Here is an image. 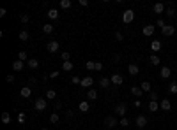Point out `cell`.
Listing matches in <instances>:
<instances>
[{
  "instance_id": "obj_1",
  "label": "cell",
  "mask_w": 177,
  "mask_h": 130,
  "mask_svg": "<svg viewBox=\"0 0 177 130\" xmlns=\"http://www.w3.org/2000/svg\"><path fill=\"white\" fill-rule=\"evenodd\" d=\"M133 19H135V12L131 11V9H126L124 12H122V23H133Z\"/></svg>"
},
{
  "instance_id": "obj_2",
  "label": "cell",
  "mask_w": 177,
  "mask_h": 130,
  "mask_svg": "<svg viewBox=\"0 0 177 130\" xmlns=\"http://www.w3.org/2000/svg\"><path fill=\"white\" fill-rule=\"evenodd\" d=\"M115 113L121 114V116L124 118V114L128 113V104H126V102H119V104L115 106Z\"/></svg>"
},
{
  "instance_id": "obj_3",
  "label": "cell",
  "mask_w": 177,
  "mask_h": 130,
  "mask_svg": "<svg viewBox=\"0 0 177 130\" xmlns=\"http://www.w3.org/2000/svg\"><path fill=\"white\" fill-rule=\"evenodd\" d=\"M46 106H48L46 99H35V102H34V107H35L37 111H44V109H46Z\"/></svg>"
},
{
  "instance_id": "obj_4",
  "label": "cell",
  "mask_w": 177,
  "mask_h": 130,
  "mask_svg": "<svg viewBox=\"0 0 177 130\" xmlns=\"http://www.w3.org/2000/svg\"><path fill=\"white\" fill-rule=\"evenodd\" d=\"M59 48H60V42H57V40H50V42L46 44V49H48L50 53H57Z\"/></svg>"
},
{
  "instance_id": "obj_5",
  "label": "cell",
  "mask_w": 177,
  "mask_h": 130,
  "mask_svg": "<svg viewBox=\"0 0 177 130\" xmlns=\"http://www.w3.org/2000/svg\"><path fill=\"white\" fill-rule=\"evenodd\" d=\"M161 33H163V37H170V35H174V33H176V26L167 25L165 28H161Z\"/></svg>"
},
{
  "instance_id": "obj_6",
  "label": "cell",
  "mask_w": 177,
  "mask_h": 130,
  "mask_svg": "<svg viewBox=\"0 0 177 130\" xmlns=\"http://www.w3.org/2000/svg\"><path fill=\"white\" fill-rule=\"evenodd\" d=\"M154 25H145L144 28H142V33L145 35V37H151V35H154Z\"/></svg>"
},
{
  "instance_id": "obj_7",
  "label": "cell",
  "mask_w": 177,
  "mask_h": 130,
  "mask_svg": "<svg viewBox=\"0 0 177 130\" xmlns=\"http://www.w3.org/2000/svg\"><path fill=\"white\" fill-rule=\"evenodd\" d=\"M110 81H112V85H115V86H121V85L124 83V77H122L121 74H113V76L110 77Z\"/></svg>"
},
{
  "instance_id": "obj_8",
  "label": "cell",
  "mask_w": 177,
  "mask_h": 130,
  "mask_svg": "<svg viewBox=\"0 0 177 130\" xmlns=\"http://www.w3.org/2000/svg\"><path fill=\"white\" fill-rule=\"evenodd\" d=\"M80 85H82V88H89V90H90V86L94 85V79H92L90 76H87V77H83V79H82V83H80Z\"/></svg>"
},
{
  "instance_id": "obj_9",
  "label": "cell",
  "mask_w": 177,
  "mask_h": 130,
  "mask_svg": "<svg viewBox=\"0 0 177 130\" xmlns=\"http://www.w3.org/2000/svg\"><path fill=\"white\" fill-rule=\"evenodd\" d=\"M115 125H117V120H115L113 116H106V118H105V127H106V129H113Z\"/></svg>"
},
{
  "instance_id": "obj_10",
  "label": "cell",
  "mask_w": 177,
  "mask_h": 130,
  "mask_svg": "<svg viewBox=\"0 0 177 130\" xmlns=\"http://www.w3.org/2000/svg\"><path fill=\"white\" fill-rule=\"evenodd\" d=\"M128 72H129V76H138L140 69H138L137 63H129V65H128Z\"/></svg>"
},
{
  "instance_id": "obj_11",
  "label": "cell",
  "mask_w": 177,
  "mask_h": 130,
  "mask_svg": "<svg viewBox=\"0 0 177 130\" xmlns=\"http://www.w3.org/2000/svg\"><path fill=\"white\" fill-rule=\"evenodd\" d=\"M160 109H163V111H170V109H172L170 100H168V99H161V102H160Z\"/></svg>"
},
{
  "instance_id": "obj_12",
  "label": "cell",
  "mask_w": 177,
  "mask_h": 130,
  "mask_svg": "<svg viewBox=\"0 0 177 130\" xmlns=\"http://www.w3.org/2000/svg\"><path fill=\"white\" fill-rule=\"evenodd\" d=\"M135 123H137L138 129H144V127H147V118H145V116H137Z\"/></svg>"
},
{
  "instance_id": "obj_13",
  "label": "cell",
  "mask_w": 177,
  "mask_h": 130,
  "mask_svg": "<svg viewBox=\"0 0 177 130\" xmlns=\"http://www.w3.org/2000/svg\"><path fill=\"white\" fill-rule=\"evenodd\" d=\"M152 11H154V14H163V12H165V4H161V2L154 4Z\"/></svg>"
},
{
  "instance_id": "obj_14",
  "label": "cell",
  "mask_w": 177,
  "mask_h": 130,
  "mask_svg": "<svg viewBox=\"0 0 177 130\" xmlns=\"http://www.w3.org/2000/svg\"><path fill=\"white\" fill-rule=\"evenodd\" d=\"M160 76H161L163 79H168V77L172 76V70H170L168 67H161V70H160Z\"/></svg>"
},
{
  "instance_id": "obj_15",
  "label": "cell",
  "mask_w": 177,
  "mask_h": 130,
  "mask_svg": "<svg viewBox=\"0 0 177 130\" xmlns=\"http://www.w3.org/2000/svg\"><path fill=\"white\" fill-rule=\"evenodd\" d=\"M78 109H80V113H89L90 106H89V102H87V100H82V102L78 104Z\"/></svg>"
},
{
  "instance_id": "obj_16",
  "label": "cell",
  "mask_w": 177,
  "mask_h": 130,
  "mask_svg": "<svg viewBox=\"0 0 177 130\" xmlns=\"http://www.w3.org/2000/svg\"><path fill=\"white\" fill-rule=\"evenodd\" d=\"M27 65H28V69H30V70H35V69L39 67V60H35V58H30V60L27 62Z\"/></svg>"
},
{
  "instance_id": "obj_17",
  "label": "cell",
  "mask_w": 177,
  "mask_h": 130,
  "mask_svg": "<svg viewBox=\"0 0 177 130\" xmlns=\"http://www.w3.org/2000/svg\"><path fill=\"white\" fill-rule=\"evenodd\" d=\"M20 95H21V97H23V99H28V97H30V95H32V90H30V88H28V86H23V88H21V90H20Z\"/></svg>"
},
{
  "instance_id": "obj_18",
  "label": "cell",
  "mask_w": 177,
  "mask_h": 130,
  "mask_svg": "<svg viewBox=\"0 0 177 130\" xmlns=\"http://www.w3.org/2000/svg\"><path fill=\"white\" fill-rule=\"evenodd\" d=\"M160 49H161V42H160V40H152V42H151V51H152V53H158Z\"/></svg>"
},
{
  "instance_id": "obj_19",
  "label": "cell",
  "mask_w": 177,
  "mask_h": 130,
  "mask_svg": "<svg viewBox=\"0 0 177 130\" xmlns=\"http://www.w3.org/2000/svg\"><path fill=\"white\" fill-rule=\"evenodd\" d=\"M12 69H14V70H23V69H25V63H23L21 60H14V62H12Z\"/></svg>"
},
{
  "instance_id": "obj_20",
  "label": "cell",
  "mask_w": 177,
  "mask_h": 130,
  "mask_svg": "<svg viewBox=\"0 0 177 130\" xmlns=\"http://www.w3.org/2000/svg\"><path fill=\"white\" fill-rule=\"evenodd\" d=\"M110 85H112L110 77H101V79H99V86H101V88H105V90H106Z\"/></svg>"
},
{
  "instance_id": "obj_21",
  "label": "cell",
  "mask_w": 177,
  "mask_h": 130,
  "mask_svg": "<svg viewBox=\"0 0 177 130\" xmlns=\"http://www.w3.org/2000/svg\"><path fill=\"white\" fill-rule=\"evenodd\" d=\"M131 93H133L135 97H138V99H140V97L144 95V90H142L140 86H131Z\"/></svg>"
},
{
  "instance_id": "obj_22",
  "label": "cell",
  "mask_w": 177,
  "mask_h": 130,
  "mask_svg": "<svg viewBox=\"0 0 177 130\" xmlns=\"http://www.w3.org/2000/svg\"><path fill=\"white\" fill-rule=\"evenodd\" d=\"M28 37H30V35H28V32H27V30H21V32L18 33V39H20L21 42H27V40H28Z\"/></svg>"
},
{
  "instance_id": "obj_23",
  "label": "cell",
  "mask_w": 177,
  "mask_h": 130,
  "mask_svg": "<svg viewBox=\"0 0 177 130\" xmlns=\"http://www.w3.org/2000/svg\"><path fill=\"white\" fill-rule=\"evenodd\" d=\"M46 16H48V18H50V19H53V21H55V19H57V18H59V11H57V9H50V11H48V14H46Z\"/></svg>"
},
{
  "instance_id": "obj_24",
  "label": "cell",
  "mask_w": 177,
  "mask_h": 130,
  "mask_svg": "<svg viewBox=\"0 0 177 130\" xmlns=\"http://www.w3.org/2000/svg\"><path fill=\"white\" fill-rule=\"evenodd\" d=\"M158 109H160V104H158L156 100H151V102H149V111H151V113H156Z\"/></svg>"
},
{
  "instance_id": "obj_25",
  "label": "cell",
  "mask_w": 177,
  "mask_h": 130,
  "mask_svg": "<svg viewBox=\"0 0 177 130\" xmlns=\"http://www.w3.org/2000/svg\"><path fill=\"white\" fill-rule=\"evenodd\" d=\"M53 30H55V28H53L51 23H46V25L43 26V32H44V33H53Z\"/></svg>"
},
{
  "instance_id": "obj_26",
  "label": "cell",
  "mask_w": 177,
  "mask_h": 130,
  "mask_svg": "<svg viewBox=\"0 0 177 130\" xmlns=\"http://www.w3.org/2000/svg\"><path fill=\"white\" fill-rule=\"evenodd\" d=\"M87 99H90V100H96V99H98V92L90 88V90L87 92Z\"/></svg>"
},
{
  "instance_id": "obj_27",
  "label": "cell",
  "mask_w": 177,
  "mask_h": 130,
  "mask_svg": "<svg viewBox=\"0 0 177 130\" xmlns=\"http://www.w3.org/2000/svg\"><path fill=\"white\" fill-rule=\"evenodd\" d=\"M2 123H4V125H9V123H11V114H9V113H2Z\"/></svg>"
},
{
  "instance_id": "obj_28",
  "label": "cell",
  "mask_w": 177,
  "mask_h": 130,
  "mask_svg": "<svg viewBox=\"0 0 177 130\" xmlns=\"http://www.w3.org/2000/svg\"><path fill=\"white\" fill-rule=\"evenodd\" d=\"M59 120H60V116H59L57 113H51V114H50V123L55 125V123H59Z\"/></svg>"
},
{
  "instance_id": "obj_29",
  "label": "cell",
  "mask_w": 177,
  "mask_h": 130,
  "mask_svg": "<svg viewBox=\"0 0 177 130\" xmlns=\"http://www.w3.org/2000/svg\"><path fill=\"white\" fill-rule=\"evenodd\" d=\"M160 62H161V58H160L158 55H152V56H151V63H152L154 67H156V65H160Z\"/></svg>"
},
{
  "instance_id": "obj_30",
  "label": "cell",
  "mask_w": 177,
  "mask_h": 130,
  "mask_svg": "<svg viewBox=\"0 0 177 130\" xmlns=\"http://www.w3.org/2000/svg\"><path fill=\"white\" fill-rule=\"evenodd\" d=\"M62 70H73V63L71 62H62Z\"/></svg>"
},
{
  "instance_id": "obj_31",
  "label": "cell",
  "mask_w": 177,
  "mask_h": 130,
  "mask_svg": "<svg viewBox=\"0 0 177 130\" xmlns=\"http://www.w3.org/2000/svg\"><path fill=\"white\" fill-rule=\"evenodd\" d=\"M62 9H69L71 7V0H60V4H59Z\"/></svg>"
},
{
  "instance_id": "obj_32",
  "label": "cell",
  "mask_w": 177,
  "mask_h": 130,
  "mask_svg": "<svg viewBox=\"0 0 177 130\" xmlns=\"http://www.w3.org/2000/svg\"><path fill=\"white\" fill-rule=\"evenodd\" d=\"M140 88H142L144 92H151V83H149V81H144V83L140 85Z\"/></svg>"
},
{
  "instance_id": "obj_33",
  "label": "cell",
  "mask_w": 177,
  "mask_h": 130,
  "mask_svg": "<svg viewBox=\"0 0 177 130\" xmlns=\"http://www.w3.org/2000/svg\"><path fill=\"white\" fill-rule=\"evenodd\" d=\"M55 97H57V92H55V90H48V92H46V99H51V100H53Z\"/></svg>"
},
{
  "instance_id": "obj_34",
  "label": "cell",
  "mask_w": 177,
  "mask_h": 130,
  "mask_svg": "<svg viewBox=\"0 0 177 130\" xmlns=\"http://www.w3.org/2000/svg\"><path fill=\"white\" fill-rule=\"evenodd\" d=\"M168 90H170V93H172V95H176V93H177V81L170 83V88H168Z\"/></svg>"
},
{
  "instance_id": "obj_35",
  "label": "cell",
  "mask_w": 177,
  "mask_h": 130,
  "mask_svg": "<svg viewBox=\"0 0 177 130\" xmlns=\"http://www.w3.org/2000/svg\"><path fill=\"white\" fill-rule=\"evenodd\" d=\"M85 67H87V70H96V62H87Z\"/></svg>"
},
{
  "instance_id": "obj_36",
  "label": "cell",
  "mask_w": 177,
  "mask_h": 130,
  "mask_svg": "<svg viewBox=\"0 0 177 130\" xmlns=\"http://www.w3.org/2000/svg\"><path fill=\"white\" fill-rule=\"evenodd\" d=\"M18 60L25 62V60H27V53H25V51H20V53H18ZM27 62H28V60H27Z\"/></svg>"
},
{
  "instance_id": "obj_37",
  "label": "cell",
  "mask_w": 177,
  "mask_h": 130,
  "mask_svg": "<svg viewBox=\"0 0 177 130\" xmlns=\"http://www.w3.org/2000/svg\"><path fill=\"white\" fill-rule=\"evenodd\" d=\"M119 125H121V127H128V125H129V120H128V118L124 116V118H121V121H119Z\"/></svg>"
},
{
  "instance_id": "obj_38",
  "label": "cell",
  "mask_w": 177,
  "mask_h": 130,
  "mask_svg": "<svg viewBox=\"0 0 177 130\" xmlns=\"http://www.w3.org/2000/svg\"><path fill=\"white\" fill-rule=\"evenodd\" d=\"M167 16H168V18H174V16H176V11H174V7H168V9H167Z\"/></svg>"
},
{
  "instance_id": "obj_39",
  "label": "cell",
  "mask_w": 177,
  "mask_h": 130,
  "mask_svg": "<svg viewBox=\"0 0 177 130\" xmlns=\"http://www.w3.org/2000/svg\"><path fill=\"white\" fill-rule=\"evenodd\" d=\"M69 56H71V55H69L67 51H64V53L60 55V58H62V62H69Z\"/></svg>"
},
{
  "instance_id": "obj_40",
  "label": "cell",
  "mask_w": 177,
  "mask_h": 130,
  "mask_svg": "<svg viewBox=\"0 0 177 130\" xmlns=\"http://www.w3.org/2000/svg\"><path fill=\"white\" fill-rule=\"evenodd\" d=\"M28 19H30L28 14H21V16H20V21H21V23H28Z\"/></svg>"
},
{
  "instance_id": "obj_41",
  "label": "cell",
  "mask_w": 177,
  "mask_h": 130,
  "mask_svg": "<svg viewBox=\"0 0 177 130\" xmlns=\"http://www.w3.org/2000/svg\"><path fill=\"white\" fill-rule=\"evenodd\" d=\"M71 83H73V85H80V83H82V79H80L78 76H73V77H71Z\"/></svg>"
},
{
  "instance_id": "obj_42",
  "label": "cell",
  "mask_w": 177,
  "mask_h": 130,
  "mask_svg": "<svg viewBox=\"0 0 177 130\" xmlns=\"http://www.w3.org/2000/svg\"><path fill=\"white\" fill-rule=\"evenodd\" d=\"M25 120H27V114H25V113H20V114H18V121H20V123H23Z\"/></svg>"
},
{
  "instance_id": "obj_43",
  "label": "cell",
  "mask_w": 177,
  "mask_h": 130,
  "mask_svg": "<svg viewBox=\"0 0 177 130\" xmlns=\"http://www.w3.org/2000/svg\"><path fill=\"white\" fill-rule=\"evenodd\" d=\"M156 25H158V26H161V28H165V26H167V23H165V21H163L161 18H160L158 21H156Z\"/></svg>"
},
{
  "instance_id": "obj_44",
  "label": "cell",
  "mask_w": 177,
  "mask_h": 130,
  "mask_svg": "<svg viewBox=\"0 0 177 130\" xmlns=\"http://www.w3.org/2000/svg\"><path fill=\"white\" fill-rule=\"evenodd\" d=\"M115 39H117V40H124V35H122L121 32H115Z\"/></svg>"
},
{
  "instance_id": "obj_45",
  "label": "cell",
  "mask_w": 177,
  "mask_h": 130,
  "mask_svg": "<svg viewBox=\"0 0 177 130\" xmlns=\"http://www.w3.org/2000/svg\"><path fill=\"white\" fill-rule=\"evenodd\" d=\"M59 76H60V72H59V70H53V72L50 74V77H51V79H55V77H59Z\"/></svg>"
},
{
  "instance_id": "obj_46",
  "label": "cell",
  "mask_w": 177,
  "mask_h": 130,
  "mask_svg": "<svg viewBox=\"0 0 177 130\" xmlns=\"http://www.w3.org/2000/svg\"><path fill=\"white\" fill-rule=\"evenodd\" d=\"M133 106H135L137 109H140V107H142V100H140V99H138V100H135V102H133Z\"/></svg>"
},
{
  "instance_id": "obj_47",
  "label": "cell",
  "mask_w": 177,
  "mask_h": 130,
  "mask_svg": "<svg viewBox=\"0 0 177 130\" xmlns=\"http://www.w3.org/2000/svg\"><path fill=\"white\" fill-rule=\"evenodd\" d=\"M78 4H80L82 7H87V5H89V0H78Z\"/></svg>"
},
{
  "instance_id": "obj_48",
  "label": "cell",
  "mask_w": 177,
  "mask_h": 130,
  "mask_svg": "<svg viewBox=\"0 0 177 130\" xmlns=\"http://www.w3.org/2000/svg\"><path fill=\"white\" fill-rule=\"evenodd\" d=\"M5 81H7V83H14V76H12V74H9V76L5 77Z\"/></svg>"
},
{
  "instance_id": "obj_49",
  "label": "cell",
  "mask_w": 177,
  "mask_h": 130,
  "mask_svg": "<svg viewBox=\"0 0 177 130\" xmlns=\"http://www.w3.org/2000/svg\"><path fill=\"white\" fill-rule=\"evenodd\" d=\"M96 70H103V63L101 62H96Z\"/></svg>"
},
{
  "instance_id": "obj_50",
  "label": "cell",
  "mask_w": 177,
  "mask_h": 130,
  "mask_svg": "<svg viewBox=\"0 0 177 130\" xmlns=\"http://www.w3.org/2000/svg\"><path fill=\"white\" fill-rule=\"evenodd\" d=\"M151 100H158V93L156 92H151Z\"/></svg>"
},
{
  "instance_id": "obj_51",
  "label": "cell",
  "mask_w": 177,
  "mask_h": 130,
  "mask_svg": "<svg viewBox=\"0 0 177 130\" xmlns=\"http://www.w3.org/2000/svg\"><path fill=\"white\" fill-rule=\"evenodd\" d=\"M5 14H7V11H5V7H2V9H0V18H4Z\"/></svg>"
},
{
  "instance_id": "obj_52",
  "label": "cell",
  "mask_w": 177,
  "mask_h": 130,
  "mask_svg": "<svg viewBox=\"0 0 177 130\" xmlns=\"http://www.w3.org/2000/svg\"><path fill=\"white\" fill-rule=\"evenodd\" d=\"M43 130H50V129H46V127H44V129H43Z\"/></svg>"
}]
</instances>
